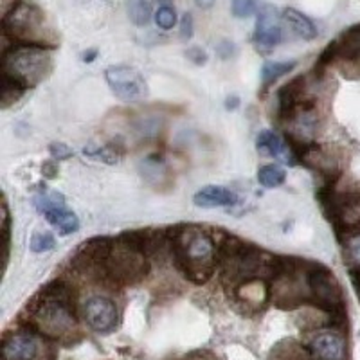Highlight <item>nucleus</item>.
I'll return each instance as SVG.
<instances>
[{
	"label": "nucleus",
	"instance_id": "obj_9",
	"mask_svg": "<svg viewBox=\"0 0 360 360\" xmlns=\"http://www.w3.org/2000/svg\"><path fill=\"white\" fill-rule=\"evenodd\" d=\"M314 103L308 96V78L297 76L278 90V119L281 123H290L301 108Z\"/></svg>",
	"mask_w": 360,
	"mask_h": 360
},
{
	"label": "nucleus",
	"instance_id": "obj_39",
	"mask_svg": "<svg viewBox=\"0 0 360 360\" xmlns=\"http://www.w3.org/2000/svg\"><path fill=\"white\" fill-rule=\"evenodd\" d=\"M214 2H217V0H195V4H197L198 8H202V9L213 8Z\"/></svg>",
	"mask_w": 360,
	"mask_h": 360
},
{
	"label": "nucleus",
	"instance_id": "obj_16",
	"mask_svg": "<svg viewBox=\"0 0 360 360\" xmlns=\"http://www.w3.org/2000/svg\"><path fill=\"white\" fill-rule=\"evenodd\" d=\"M236 202V193L224 186H205V188L198 189L193 197V204L202 209L227 207V205H234Z\"/></svg>",
	"mask_w": 360,
	"mask_h": 360
},
{
	"label": "nucleus",
	"instance_id": "obj_25",
	"mask_svg": "<svg viewBox=\"0 0 360 360\" xmlns=\"http://www.w3.org/2000/svg\"><path fill=\"white\" fill-rule=\"evenodd\" d=\"M337 60V40H333L332 44L326 45V49L321 53L319 60H317V63H315L314 67V72H315V78H323L324 72H326V69L332 63H335Z\"/></svg>",
	"mask_w": 360,
	"mask_h": 360
},
{
	"label": "nucleus",
	"instance_id": "obj_10",
	"mask_svg": "<svg viewBox=\"0 0 360 360\" xmlns=\"http://www.w3.org/2000/svg\"><path fill=\"white\" fill-rule=\"evenodd\" d=\"M83 317L90 330L98 333H110L119 326L117 304L105 295H94L83 304Z\"/></svg>",
	"mask_w": 360,
	"mask_h": 360
},
{
	"label": "nucleus",
	"instance_id": "obj_35",
	"mask_svg": "<svg viewBox=\"0 0 360 360\" xmlns=\"http://www.w3.org/2000/svg\"><path fill=\"white\" fill-rule=\"evenodd\" d=\"M349 278H352V285L360 301V266H349Z\"/></svg>",
	"mask_w": 360,
	"mask_h": 360
},
{
	"label": "nucleus",
	"instance_id": "obj_34",
	"mask_svg": "<svg viewBox=\"0 0 360 360\" xmlns=\"http://www.w3.org/2000/svg\"><path fill=\"white\" fill-rule=\"evenodd\" d=\"M193 37V15L191 13H184L182 20H180V38L182 40H189Z\"/></svg>",
	"mask_w": 360,
	"mask_h": 360
},
{
	"label": "nucleus",
	"instance_id": "obj_28",
	"mask_svg": "<svg viewBox=\"0 0 360 360\" xmlns=\"http://www.w3.org/2000/svg\"><path fill=\"white\" fill-rule=\"evenodd\" d=\"M54 245H56V240L51 233H34L31 238L33 252H47V250H53Z\"/></svg>",
	"mask_w": 360,
	"mask_h": 360
},
{
	"label": "nucleus",
	"instance_id": "obj_24",
	"mask_svg": "<svg viewBox=\"0 0 360 360\" xmlns=\"http://www.w3.org/2000/svg\"><path fill=\"white\" fill-rule=\"evenodd\" d=\"M339 242L344 245V250L348 252V258L353 263V266H360V229L349 231L339 238Z\"/></svg>",
	"mask_w": 360,
	"mask_h": 360
},
{
	"label": "nucleus",
	"instance_id": "obj_36",
	"mask_svg": "<svg viewBox=\"0 0 360 360\" xmlns=\"http://www.w3.org/2000/svg\"><path fill=\"white\" fill-rule=\"evenodd\" d=\"M41 172H44L45 176H49V179H54V176L58 175V166L54 162H44V166H41Z\"/></svg>",
	"mask_w": 360,
	"mask_h": 360
},
{
	"label": "nucleus",
	"instance_id": "obj_18",
	"mask_svg": "<svg viewBox=\"0 0 360 360\" xmlns=\"http://www.w3.org/2000/svg\"><path fill=\"white\" fill-rule=\"evenodd\" d=\"M283 18H285V22L290 25V29L299 38H303V40H314V38H317V27H315L314 22L307 15L297 11V9L287 8L283 11Z\"/></svg>",
	"mask_w": 360,
	"mask_h": 360
},
{
	"label": "nucleus",
	"instance_id": "obj_1",
	"mask_svg": "<svg viewBox=\"0 0 360 360\" xmlns=\"http://www.w3.org/2000/svg\"><path fill=\"white\" fill-rule=\"evenodd\" d=\"M29 330L41 337L62 340L78 328L76 321V294L63 279L47 283L27 304Z\"/></svg>",
	"mask_w": 360,
	"mask_h": 360
},
{
	"label": "nucleus",
	"instance_id": "obj_23",
	"mask_svg": "<svg viewBox=\"0 0 360 360\" xmlns=\"http://www.w3.org/2000/svg\"><path fill=\"white\" fill-rule=\"evenodd\" d=\"M274 360H310V353L304 348H301L294 340H285L279 344L278 348L272 353Z\"/></svg>",
	"mask_w": 360,
	"mask_h": 360
},
{
	"label": "nucleus",
	"instance_id": "obj_33",
	"mask_svg": "<svg viewBox=\"0 0 360 360\" xmlns=\"http://www.w3.org/2000/svg\"><path fill=\"white\" fill-rule=\"evenodd\" d=\"M217 54L221 58V60H231V58L236 54V47H234L233 41L229 40H221L220 44H217Z\"/></svg>",
	"mask_w": 360,
	"mask_h": 360
},
{
	"label": "nucleus",
	"instance_id": "obj_6",
	"mask_svg": "<svg viewBox=\"0 0 360 360\" xmlns=\"http://www.w3.org/2000/svg\"><path fill=\"white\" fill-rule=\"evenodd\" d=\"M148 274H150V258H146L139 250L119 243L115 238V245L103 270L101 279L124 287V285H137Z\"/></svg>",
	"mask_w": 360,
	"mask_h": 360
},
{
	"label": "nucleus",
	"instance_id": "obj_20",
	"mask_svg": "<svg viewBox=\"0 0 360 360\" xmlns=\"http://www.w3.org/2000/svg\"><path fill=\"white\" fill-rule=\"evenodd\" d=\"M25 90H27V86L18 82L17 78L2 74V107L8 108L15 105L25 94Z\"/></svg>",
	"mask_w": 360,
	"mask_h": 360
},
{
	"label": "nucleus",
	"instance_id": "obj_3",
	"mask_svg": "<svg viewBox=\"0 0 360 360\" xmlns=\"http://www.w3.org/2000/svg\"><path fill=\"white\" fill-rule=\"evenodd\" d=\"M47 47L13 44L2 51V74H8L24 83L27 89L38 85L53 69V60Z\"/></svg>",
	"mask_w": 360,
	"mask_h": 360
},
{
	"label": "nucleus",
	"instance_id": "obj_30",
	"mask_svg": "<svg viewBox=\"0 0 360 360\" xmlns=\"http://www.w3.org/2000/svg\"><path fill=\"white\" fill-rule=\"evenodd\" d=\"M9 227H11V221H9V211L8 204H2V238H4V263H8L9 256Z\"/></svg>",
	"mask_w": 360,
	"mask_h": 360
},
{
	"label": "nucleus",
	"instance_id": "obj_7",
	"mask_svg": "<svg viewBox=\"0 0 360 360\" xmlns=\"http://www.w3.org/2000/svg\"><path fill=\"white\" fill-rule=\"evenodd\" d=\"M115 245L114 238L108 236H96L83 242L74 252L70 265L78 272L83 274H94L98 278H103V270L110 258L112 249Z\"/></svg>",
	"mask_w": 360,
	"mask_h": 360
},
{
	"label": "nucleus",
	"instance_id": "obj_29",
	"mask_svg": "<svg viewBox=\"0 0 360 360\" xmlns=\"http://www.w3.org/2000/svg\"><path fill=\"white\" fill-rule=\"evenodd\" d=\"M231 9L236 18H247L258 11V2L256 0H233Z\"/></svg>",
	"mask_w": 360,
	"mask_h": 360
},
{
	"label": "nucleus",
	"instance_id": "obj_21",
	"mask_svg": "<svg viewBox=\"0 0 360 360\" xmlns=\"http://www.w3.org/2000/svg\"><path fill=\"white\" fill-rule=\"evenodd\" d=\"M127 11L128 18L135 25H139V27H144L152 20V4H150V0H128Z\"/></svg>",
	"mask_w": 360,
	"mask_h": 360
},
{
	"label": "nucleus",
	"instance_id": "obj_40",
	"mask_svg": "<svg viewBox=\"0 0 360 360\" xmlns=\"http://www.w3.org/2000/svg\"><path fill=\"white\" fill-rule=\"evenodd\" d=\"M159 2H162V6H169V0H159Z\"/></svg>",
	"mask_w": 360,
	"mask_h": 360
},
{
	"label": "nucleus",
	"instance_id": "obj_22",
	"mask_svg": "<svg viewBox=\"0 0 360 360\" xmlns=\"http://www.w3.org/2000/svg\"><path fill=\"white\" fill-rule=\"evenodd\" d=\"M287 180V173L279 164H266L258 169V182L263 188H279L285 184Z\"/></svg>",
	"mask_w": 360,
	"mask_h": 360
},
{
	"label": "nucleus",
	"instance_id": "obj_17",
	"mask_svg": "<svg viewBox=\"0 0 360 360\" xmlns=\"http://www.w3.org/2000/svg\"><path fill=\"white\" fill-rule=\"evenodd\" d=\"M45 220L53 225L54 229H58V233L62 236H67L70 233H76L79 229V220L76 217V213H72L70 209H67V205H60V207H54L51 211L44 214Z\"/></svg>",
	"mask_w": 360,
	"mask_h": 360
},
{
	"label": "nucleus",
	"instance_id": "obj_15",
	"mask_svg": "<svg viewBox=\"0 0 360 360\" xmlns=\"http://www.w3.org/2000/svg\"><path fill=\"white\" fill-rule=\"evenodd\" d=\"M256 148H258V152L262 155L274 157V159L283 160L288 166H295L299 162L288 141L283 139L281 135H278L272 130L259 131L258 137H256Z\"/></svg>",
	"mask_w": 360,
	"mask_h": 360
},
{
	"label": "nucleus",
	"instance_id": "obj_4",
	"mask_svg": "<svg viewBox=\"0 0 360 360\" xmlns=\"http://www.w3.org/2000/svg\"><path fill=\"white\" fill-rule=\"evenodd\" d=\"M44 24V11L33 0H15L11 9L2 17V33L6 38H11L13 44L54 49L53 44L45 41Z\"/></svg>",
	"mask_w": 360,
	"mask_h": 360
},
{
	"label": "nucleus",
	"instance_id": "obj_31",
	"mask_svg": "<svg viewBox=\"0 0 360 360\" xmlns=\"http://www.w3.org/2000/svg\"><path fill=\"white\" fill-rule=\"evenodd\" d=\"M186 58H188L189 62H193L198 67L207 63V53H205L202 47H189V49L186 51Z\"/></svg>",
	"mask_w": 360,
	"mask_h": 360
},
{
	"label": "nucleus",
	"instance_id": "obj_37",
	"mask_svg": "<svg viewBox=\"0 0 360 360\" xmlns=\"http://www.w3.org/2000/svg\"><path fill=\"white\" fill-rule=\"evenodd\" d=\"M240 107V98L238 96H229V98L225 99V108L227 110H236Z\"/></svg>",
	"mask_w": 360,
	"mask_h": 360
},
{
	"label": "nucleus",
	"instance_id": "obj_32",
	"mask_svg": "<svg viewBox=\"0 0 360 360\" xmlns=\"http://www.w3.org/2000/svg\"><path fill=\"white\" fill-rule=\"evenodd\" d=\"M49 152L56 160H65L69 157H72V150L63 143H53L49 146Z\"/></svg>",
	"mask_w": 360,
	"mask_h": 360
},
{
	"label": "nucleus",
	"instance_id": "obj_2",
	"mask_svg": "<svg viewBox=\"0 0 360 360\" xmlns=\"http://www.w3.org/2000/svg\"><path fill=\"white\" fill-rule=\"evenodd\" d=\"M172 258L179 272L195 285H205L217 270L213 236L197 225L172 227Z\"/></svg>",
	"mask_w": 360,
	"mask_h": 360
},
{
	"label": "nucleus",
	"instance_id": "obj_13",
	"mask_svg": "<svg viewBox=\"0 0 360 360\" xmlns=\"http://www.w3.org/2000/svg\"><path fill=\"white\" fill-rule=\"evenodd\" d=\"M340 70L348 78H360V25L344 31L337 40V60Z\"/></svg>",
	"mask_w": 360,
	"mask_h": 360
},
{
	"label": "nucleus",
	"instance_id": "obj_27",
	"mask_svg": "<svg viewBox=\"0 0 360 360\" xmlns=\"http://www.w3.org/2000/svg\"><path fill=\"white\" fill-rule=\"evenodd\" d=\"M155 24L159 25L160 29L168 31V29H173V25L176 24V11L172 6H160L155 13Z\"/></svg>",
	"mask_w": 360,
	"mask_h": 360
},
{
	"label": "nucleus",
	"instance_id": "obj_5",
	"mask_svg": "<svg viewBox=\"0 0 360 360\" xmlns=\"http://www.w3.org/2000/svg\"><path fill=\"white\" fill-rule=\"evenodd\" d=\"M307 283L311 307L326 311L335 326L342 324L346 321V303L332 270L319 262H307Z\"/></svg>",
	"mask_w": 360,
	"mask_h": 360
},
{
	"label": "nucleus",
	"instance_id": "obj_26",
	"mask_svg": "<svg viewBox=\"0 0 360 360\" xmlns=\"http://www.w3.org/2000/svg\"><path fill=\"white\" fill-rule=\"evenodd\" d=\"M34 205L40 213H47L51 209L60 207V205H65V198L60 195V193H41L34 198Z\"/></svg>",
	"mask_w": 360,
	"mask_h": 360
},
{
	"label": "nucleus",
	"instance_id": "obj_8",
	"mask_svg": "<svg viewBox=\"0 0 360 360\" xmlns=\"http://www.w3.org/2000/svg\"><path fill=\"white\" fill-rule=\"evenodd\" d=\"M105 78L115 98L121 101L135 103L148 96L146 79L135 67L112 65L105 70Z\"/></svg>",
	"mask_w": 360,
	"mask_h": 360
},
{
	"label": "nucleus",
	"instance_id": "obj_19",
	"mask_svg": "<svg viewBox=\"0 0 360 360\" xmlns=\"http://www.w3.org/2000/svg\"><path fill=\"white\" fill-rule=\"evenodd\" d=\"M297 62L290 60V62H266L262 69V89L263 92H266L270 85L274 82H278L281 76L292 72L295 69Z\"/></svg>",
	"mask_w": 360,
	"mask_h": 360
},
{
	"label": "nucleus",
	"instance_id": "obj_38",
	"mask_svg": "<svg viewBox=\"0 0 360 360\" xmlns=\"http://www.w3.org/2000/svg\"><path fill=\"white\" fill-rule=\"evenodd\" d=\"M96 58H98V49H90V51H85V53H83L82 60L85 63H92Z\"/></svg>",
	"mask_w": 360,
	"mask_h": 360
},
{
	"label": "nucleus",
	"instance_id": "obj_11",
	"mask_svg": "<svg viewBox=\"0 0 360 360\" xmlns=\"http://www.w3.org/2000/svg\"><path fill=\"white\" fill-rule=\"evenodd\" d=\"M283 31L279 25L278 9L274 6L265 4L259 8L258 18H256V29H254L252 41L259 53H270L276 45L281 41Z\"/></svg>",
	"mask_w": 360,
	"mask_h": 360
},
{
	"label": "nucleus",
	"instance_id": "obj_14",
	"mask_svg": "<svg viewBox=\"0 0 360 360\" xmlns=\"http://www.w3.org/2000/svg\"><path fill=\"white\" fill-rule=\"evenodd\" d=\"M310 353L317 360H346L348 346L339 332L326 330L314 335L310 340Z\"/></svg>",
	"mask_w": 360,
	"mask_h": 360
},
{
	"label": "nucleus",
	"instance_id": "obj_12",
	"mask_svg": "<svg viewBox=\"0 0 360 360\" xmlns=\"http://www.w3.org/2000/svg\"><path fill=\"white\" fill-rule=\"evenodd\" d=\"M40 353V333L33 330L11 333L2 340V360H38Z\"/></svg>",
	"mask_w": 360,
	"mask_h": 360
}]
</instances>
